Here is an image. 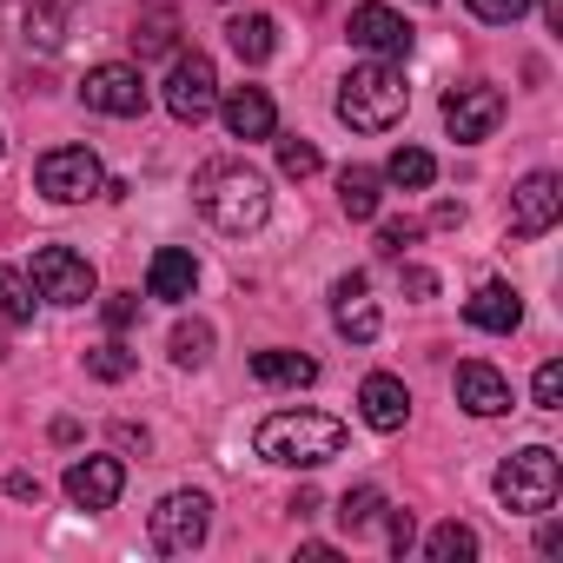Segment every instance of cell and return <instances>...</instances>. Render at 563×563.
Here are the masks:
<instances>
[{"label":"cell","mask_w":563,"mask_h":563,"mask_svg":"<svg viewBox=\"0 0 563 563\" xmlns=\"http://www.w3.org/2000/svg\"><path fill=\"white\" fill-rule=\"evenodd\" d=\"M192 199H199V212H206L219 232H232V239H245V232H258V225L272 219V186H265V173H252L245 159H212V166H199V173H192Z\"/></svg>","instance_id":"1"},{"label":"cell","mask_w":563,"mask_h":563,"mask_svg":"<svg viewBox=\"0 0 563 563\" xmlns=\"http://www.w3.org/2000/svg\"><path fill=\"white\" fill-rule=\"evenodd\" d=\"M258 457L265 464H286V471H319L345 451V424L332 411H272L258 424Z\"/></svg>","instance_id":"2"},{"label":"cell","mask_w":563,"mask_h":563,"mask_svg":"<svg viewBox=\"0 0 563 563\" xmlns=\"http://www.w3.org/2000/svg\"><path fill=\"white\" fill-rule=\"evenodd\" d=\"M405 107H411V87L391 60H365L339 80V120L352 133H391L405 120Z\"/></svg>","instance_id":"3"},{"label":"cell","mask_w":563,"mask_h":563,"mask_svg":"<svg viewBox=\"0 0 563 563\" xmlns=\"http://www.w3.org/2000/svg\"><path fill=\"white\" fill-rule=\"evenodd\" d=\"M556 490H563V464L550 444H523L517 457L497 464V504L517 517H543L556 504Z\"/></svg>","instance_id":"4"},{"label":"cell","mask_w":563,"mask_h":563,"mask_svg":"<svg viewBox=\"0 0 563 563\" xmlns=\"http://www.w3.org/2000/svg\"><path fill=\"white\" fill-rule=\"evenodd\" d=\"M34 186H41L54 206H80V199L107 192V166H100V153H87V146H54V153H41Z\"/></svg>","instance_id":"5"},{"label":"cell","mask_w":563,"mask_h":563,"mask_svg":"<svg viewBox=\"0 0 563 563\" xmlns=\"http://www.w3.org/2000/svg\"><path fill=\"white\" fill-rule=\"evenodd\" d=\"M146 530H153V550L186 556V550H199V543H206V530H212V497H206V490H173V497H159V504H153Z\"/></svg>","instance_id":"6"},{"label":"cell","mask_w":563,"mask_h":563,"mask_svg":"<svg viewBox=\"0 0 563 563\" xmlns=\"http://www.w3.org/2000/svg\"><path fill=\"white\" fill-rule=\"evenodd\" d=\"M27 286H34L47 306H87L100 278H93V265H87L74 245H41V252H34V278H27Z\"/></svg>","instance_id":"7"},{"label":"cell","mask_w":563,"mask_h":563,"mask_svg":"<svg viewBox=\"0 0 563 563\" xmlns=\"http://www.w3.org/2000/svg\"><path fill=\"white\" fill-rule=\"evenodd\" d=\"M212 107H219V74H212V60H206V54H173V74H166V113L186 120V126H199Z\"/></svg>","instance_id":"8"},{"label":"cell","mask_w":563,"mask_h":563,"mask_svg":"<svg viewBox=\"0 0 563 563\" xmlns=\"http://www.w3.org/2000/svg\"><path fill=\"white\" fill-rule=\"evenodd\" d=\"M80 100H87L93 113H107V120H140V113H146V80H140V67L107 60V67H93V74L80 80Z\"/></svg>","instance_id":"9"},{"label":"cell","mask_w":563,"mask_h":563,"mask_svg":"<svg viewBox=\"0 0 563 563\" xmlns=\"http://www.w3.org/2000/svg\"><path fill=\"white\" fill-rule=\"evenodd\" d=\"M497 120H504V93H497V87L471 80V87H451V93H444V133H451L457 146L490 140V133H497Z\"/></svg>","instance_id":"10"},{"label":"cell","mask_w":563,"mask_h":563,"mask_svg":"<svg viewBox=\"0 0 563 563\" xmlns=\"http://www.w3.org/2000/svg\"><path fill=\"white\" fill-rule=\"evenodd\" d=\"M563 219V179L556 173H523L510 192V232L517 239H543Z\"/></svg>","instance_id":"11"},{"label":"cell","mask_w":563,"mask_h":563,"mask_svg":"<svg viewBox=\"0 0 563 563\" xmlns=\"http://www.w3.org/2000/svg\"><path fill=\"white\" fill-rule=\"evenodd\" d=\"M345 34H352V47H365L372 60H405V54H411V21L391 14L385 0H365V8H352Z\"/></svg>","instance_id":"12"},{"label":"cell","mask_w":563,"mask_h":563,"mask_svg":"<svg viewBox=\"0 0 563 563\" xmlns=\"http://www.w3.org/2000/svg\"><path fill=\"white\" fill-rule=\"evenodd\" d=\"M120 490H126V464L120 457H74L67 464V504L74 510H113L120 504Z\"/></svg>","instance_id":"13"},{"label":"cell","mask_w":563,"mask_h":563,"mask_svg":"<svg viewBox=\"0 0 563 563\" xmlns=\"http://www.w3.org/2000/svg\"><path fill=\"white\" fill-rule=\"evenodd\" d=\"M457 405L471 418H504L510 411V378L497 365H484V358H464L457 365Z\"/></svg>","instance_id":"14"},{"label":"cell","mask_w":563,"mask_h":563,"mask_svg":"<svg viewBox=\"0 0 563 563\" xmlns=\"http://www.w3.org/2000/svg\"><path fill=\"white\" fill-rule=\"evenodd\" d=\"M219 113H225V133L232 140H272V126H278V107H272V93L265 87H232L225 100H219Z\"/></svg>","instance_id":"15"},{"label":"cell","mask_w":563,"mask_h":563,"mask_svg":"<svg viewBox=\"0 0 563 563\" xmlns=\"http://www.w3.org/2000/svg\"><path fill=\"white\" fill-rule=\"evenodd\" d=\"M358 418H365L372 431H405V418H411V391H405V378L372 372V378L358 385Z\"/></svg>","instance_id":"16"},{"label":"cell","mask_w":563,"mask_h":563,"mask_svg":"<svg viewBox=\"0 0 563 563\" xmlns=\"http://www.w3.org/2000/svg\"><path fill=\"white\" fill-rule=\"evenodd\" d=\"M332 325L352 339V345H372L378 339V306L365 299V272H345L332 286Z\"/></svg>","instance_id":"17"},{"label":"cell","mask_w":563,"mask_h":563,"mask_svg":"<svg viewBox=\"0 0 563 563\" xmlns=\"http://www.w3.org/2000/svg\"><path fill=\"white\" fill-rule=\"evenodd\" d=\"M192 286H199V258L186 245H159L153 265H146V292L166 299V306H179V299H192Z\"/></svg>","instance_id":"18"},{"label":"cell","mask_w":563,"mask_h":563,"mask_svg":"<svg viewBox=\"0 0 563 563\" xmlns=\"http://www.w3.org/2000/svg\"><path fill=\"white\" fill-rule=\"evenodd\" d=\"M464 319H471L477 332H497V339H510V332L523 325V299L504 286V278H490V286H477V292L464 299Z\"/></svg>","instance_id":"19"},{"label":"cell","mask_w":563,"mask_h":563,"mask_svg":"<svg viewBox=\"0 0 563 563\" xmlns=\"http://www.w3.org/2000/svg\"><path fill=\"white\" fill-rule=\"evenodd\" d=\"M252 378L278 385V391H299V385H319V358H306V352H252Z\"/></svg>","instance_id":"20"},{"label":"cell","mask_w":563,"mask_h":563,"mask_svg":"<svg viewBox=\"0 0 563 563\" xmlns=\"http://www.w3.org/2000/svg\"><path fill=\"white\" fill-rule=\"evenodd\" d=\"M225 41H232V54H239L245 67H265V60L278 54V21H272V14H239V21L225 27Z\"/></svg>","instance_id":"21"},{"label":"cell","mask_w":563,"mask_h":563,"mask_svg":"<svg viewBox=\"0 0 563 563\" xmlns=\"http://www.w3.org/2000/svg\"><path fill=\"white\" fill-rule=\"evenodd\" d=\"M339 206H345V219H378V206H385V173L345 166V173H339Z\"/></svg>","instance_id":"22"},{"label":"cell","mask_w":563,"mask_h":563,"mask_svg":"<svg viewBox=\"0 0 563 563\" xmlns=\"http://www.w3.org/2000/svg\"><path fill=\"white\" fill-rule=\"evenodd\" d=\"M385 179H391V186H405V192H424V186L438 179V159H431L424 146H398V153L385 159Z\"/></svg>","instance_id":"23"},{"label":"cell","mask_w":563,"mask_h":563,"mask_svg":"<svg viewBox=\"0 0 563 563\" xmlns=\"http://www.w3.org/2000/svg\"><path fill=\"white\" fill-rule=\"evenodd\" d=\"M424 556H431V563H471V556H477V530L451 517V523H438V530L424 537Z\"/></svg>","instance_id":"24"},{"label":"cell","mask_w":563,"mask_h":563,"mask_svg":"<svg viewBox=\"0 0 563 563\" xmlns=\"http://www.w3.org/2000/svg\"><path fill=\"white\" fill-rule=\"evenodd\" d=\"M206 358H212V325L206 319H179L173 325V365L179 372H199Z\"/></svg>","instance_id":"25"},{"label":"cell","mask_w":563,"mask_h":563,"mask_svg":"<svg viewBox=\"0 0 563 563\" xmlns=\"http://www.w3.org/2000/svg\"><path fill=\"white\" fill-rule=\"evenodd\" d=\"M27 319H34V286H27V272L0 265V325H27Z\"/></svg>","instance_id":"26"},{"label":"cell","mask_w":563,"mask_h":563,"mask_svg":"<svg viewBox=\"0 0 563 563\" xmlns=\"http://www.w3.org/2000/svg\"><path fill=\"white\" fill-rule=\"evenodd\" d=\"M60 34H67V0H27V41L60 47Z\"/></svg>","instance_id":"27"},{"label":"cell","mask_w":563,"mask_h":563,"mask_svg":"<svg viewBox=\"0 0 563 563\" xmlns=\"http://www.w3.org/2000/svg\"><path fill=\"white\" fill-rule=\"evenodd\" d=\"M133 365H140V358H133V352H126L120 339H113V345H93V352H87V372H93L100 385H120V378H133Z\"/></svg>","instance_id":"28"},{"label":"cell","mask_w":563,"mask_h":563,"mask_svg":"<svg viewBox=\"0 0 563 563\" xmlns=\"http://www.w3.org/2000/svg\"><path fill=\"white\" fill-rule=\"evenodd\" d=\"M378 510H385V490H378V484H358V490L339 497V523H345V530H365Z\"/></svg>","instance_id":"29"},{"label":"cell","mask_w":563,"mask_h":563,"mask_svg":"<svg viewBox=\"0 0 563 563\" xmlns=\"http://www.w3.org/2000/svg\"><path fill=\"white\" fill-rule=\"evenodd\" d=\"M278 173H286V179H312V173H325V159H319L312 140H278Z\"/></svg>","instance_id":"30"},{"label":"cell","mask_w":563,"mask_h":563,"mask_svg":"<svg viewBox=\"0 0 563 563\" xmlns=\"http://www.w3.org/2000/svg\"><path fill=\"white\" fill-rule=\"evenodd\" d=\"M530 398H537V411H563V365H556V358H543V365H537Z\"/></svg>","instance_id":"31"},{"label":"cell","mask_w":563,"mask_h":563,"mask_svg":"<svg viewBox=\"0 0 563 563\" xmlns=\"http://www.w3.org/2000/svg\"><path fill=\"white\" fill-rule=\"evenodd\" d=\"M464 8H471L477 21H490V27H517V21L530 14V0H464Z\"/></svg>","instance_id":"32"},{"label":"cell","mask_w":563,"mask_h":563,"mask_svg":"<svg viewBox=\"0 0 563 563\" xmlns=\"http://www.w3.org/2000/svg\"><path fill=\"white\" fill-rule=\"evenodd\" d=\"M405 245H418V225H411V219H385V225H378V252H385V258H405Z\"/></svg>","instance_id":"33"},{"label":"cell","mask_w":563,"mask_h":563,"mask_svg":"<svg viewBox=\"0 0 563 563\" xmlns=\"http://www.w3.org/2000/svg\"><path fill=\"white\" fill-rule=\"evenodd\" d=\"M133 41H140V54H166V47H173V14L159 8V14H153V21H146Z\"/></svg>","instance_id":"34"},{"label":"cell","mask_w":563,"mask_h":563,"mask_svg":"<svg viewBox=\"0 0 563 563\" xmlns=\"http://www.w3.org/2000/svg\"><path fill=\"white\" fill-rule=\"evenodd\" d=\"M100 312H107V332H126V325L140 319V292H113Z\"/></svg>","instance_id":"35"},{"label":"cell","mask_w":563,"mask_h":563,"mask_svg":"<svg viewBox=\"0 0 563 563\" xmlns=\"http://www.w3.org/2000/svg\"><path fill=\"white\" fill-rule=\"evenodd\" d=\"M411 543H418V523H411V510H391V550L405 556Z\"/></svg>","instance_id":"36"},{"label":"cell","mask_w":563,"mask_h":563,"mask_svg":"<svg viewBox=\"0 0 563 563\" xmlns=\"http://www.w3.org/2000/svg\"><path fill=\"white\" fill-rule=\"evenodd\" d=\"M405 292H411V299H431V292H438V278H431L424 265H405Z\"/></svg>","instance_id":"37"},{"label":"cell","mask_w":563,"mask_h":563,"mask_svg":"<svg viewBox=\"0 0 563 563\" xmlns=\"http://www.w3.org/2000/svg\"><path fill=\"white\" fill-rule=\"evenodd\" d=\"M8 497H21V504H41V477L14 471V477H8Z\"/></svg>","instance_id":"38"},{"label":"cell","mask_w":563,"mask_h":563,"mask_svg":"<svg viewBox=\"0 0 563 563\" xmlns=\"http://www.w3.org/2000/svg\"><path fill=\"white\" fill-rule=\"evenodd\" d=\"M537 550H543V556H556V550H563V523H556V517L537 530Z\"/></svg>","instance_id":"39"},{"label":"cell","mask_w":563,"mask_h":563,"mask_svg":"<svg viewBox=\"0 0 563 563\" xmlns=\"http://www.w3.org/2000/svg\"><path fill=\"white\" fill-rule=\"evenodd\" d=\"M537 8H543V27H550V34H563V0H537Z\"/></svg>","instance_id":"40"},{"label":"cell","mask_w":563,"mask_h":563,"mask_svg":"<svg viewBox=\"0 0 563 563\" xmlns=\"http://www.w3.org/2000/svg\"><path fill=\"white\" fill-rule=\"evenodd\" d=\"M286 510H292V517H312V510H319V490H299V497H292Z\"/></svg>","instance_id":"41"},{"label":"cell","mask_w":563,"mask_h":563,"mask_svg":"<svg viewBox=\"0 0 563 563\" xmlns=\"http://www.w3.org/2000/svg\"><path fill=\"white\" fill-rule=\"evenodd\" d=\"M0 153H8V133H0Z\"/></svg>","instance_id":"42"},{"label":"cell","mask_w":563,"mask_h":563,"mask_svg":"<svg viewBox=\"0 0 563 563\" xmlns=\"http://www.w3.org/2000/svg\"><path fill=\"white\" fill-rule=\"evenodd\" d=\"M424 8H438V0H424Z\"/></svg>","instance_id":"43"}]
</instances>
